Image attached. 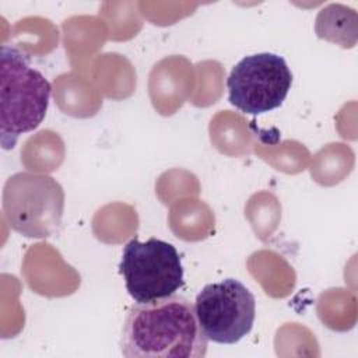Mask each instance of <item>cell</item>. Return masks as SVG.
I'll list each match as a JSON object with an SVG mask.
<instances>
[{
	"instance_id": "obj_5",
	"label": "cell",
	"mask_w": 358,
	"mask_h": 358,
	"mask_svg": "<svg viewBox=\"0 0 358 358\" xmlns=\"http://www.w3.org/2000/svg\"><path fill=\"white\" fill-rule=\"evenodd\" d=\"M292 73L284 57L275 53L245 56L227 80L228 99L241 112L260 115L277 109L285 101Z\"/></svg>"
},
{
	"instance_id": "obj_2",
	"label": "cell",
	"mask_w": 358,
	"mask_h": 358,
	"mask_svg": "<svg viewBox=\"0 0 358 358\" xmlns=\"http://www.w3.org/2000/svg\"><path fill=\"white\" fill-rule=\"evenodd\" d=\"M52 87L41 71L15 48L0 53V140L4 150L18 137L35 130L46 116Z\"/></svg>"
},
{
	"instance_id": "obj_1",
	"label": "cell",
	"mask_w": 358,
	"mask_h": 358,
	"mask_svg": "<svg viewBox=\"0 0 358 358\" xmlns=\"http://www.w3.org/2000/svg\"><path fill=\"white\" fill-rule=\"evenodd\" d=\"M207 341L194 306L173 294L129 309L120 350L126 358H201Z\"/></svg>"
},
{
	"instance_id": "obj_6",
	"label": "cell",
	"mask_w": 358,
	"mask_h": 358,
	"mask_svg": "<svg viewBox=\"0 0 358 358\" xmlns=\"http://www.w3.org/2000/svg\"><path fill=\"white\" fill-rule=\"evenodd\" d=\"M193 306L204 336L217 344L242 340L250 333L256 317L255 295L236 278L204 285Z\"/></svg>"
},
{
	"instance_id": "obj_4",
	"label": "cell",
	"mask_w": 358,
	"mask_h": 358,
	"mask_svg": "<svg viewBox=\"0 0 358 358\" xmlns=\"http://www.w3.org/2000/svg\"><path fill=\"white\" fill-rule=\"evenodd\" d=\"M63 204L62 186L48 175L20 172L6 182L3 211L11 228L25 236L52 235L60 224Z\"/></svg>"
},
{
	"instance_id": "obj_3",
	"label": "cell",
	"mask_w": 358,
	"mask_h": 358,
	"mask_svg": "<svg viewBox=\"0 0 358 358\" xmlns=\"http://www.w3.org/2000/svg\"><path fill=\"white\" fill-rule=\"evenodd\" d=\"M119 271L136 302L173 295L185 284L179 252L172 243L157 238L129 241L123 248Z\"/></svg>"
}]
</instances>
